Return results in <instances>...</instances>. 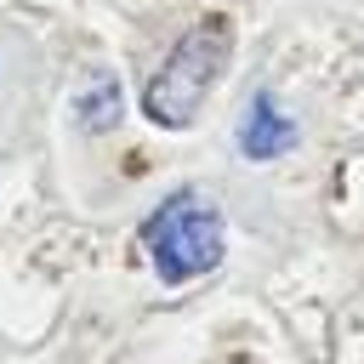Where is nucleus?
<instances>
[{
    "label": "nucleus",
    "instance_id": "f257e3e1",
    "mask_svg": "<svg viewBox=\"0 0 364 364\" xmlns=\"http://www.w3.org/2000/svg\"><path fill=\"white\" fill-rule=\"evenodd\" d=\"M228 46H233L228 23H222V17H205V23H199V28L159 63V74L148 80V91H142V114H148L154 125H165V131L188 125V119L205 108L216 74L228 68Z\"/></svg>",
    "mask_w": 364,
    "mask_h": 364
},
{
    "label": "nucleus",
    "instance_id": "f03ea898",
    "mask_svg": "<svg viewBox=\"0 0 364 364\" xmlns=\"http://www.w3.org/2000/svg\"><path fill=\"white\" fill-rule=\"evenodd\" d=\"M222 216L205 193H171L148 222H142V245L154 256V273L165 284H182V279H199L222 262Z\"/></svg>",
    "mask_w": 364,
    "mask_h": 364
},
{
    "label": "nucleus",
    "instance_id": "7ed1b4c3",
    "mask_svg": "<svg viewBox=\"0 0 364 364\" xmlns=\"http://www.w3.org/2000/svg\"><path fill=\"white\" fill-rule=\"evenodd\" d=\"M296 142V119L273 102V91H256L250 108H245V125H239V154L245 159H273Z\"/></svg>",
    "mask_w": 364,
    "mask_h": 364
},
{
    "label": "nucleus",
    "instance_id": "20e7f679",
    "mask_svg": "<svg viewBox=\"0 0 364 364\" xmlns=\"http://www.w3.org/2000/svg\"><path fill=\"white\" fill-rule=\"evenodd\" d=\"M119 114H125V91H119L114 74H97V80H85V85L74 91V119H80L85 131H114Z\"/></svg>",
    "mask_w": 364,
    "mask_h": 364
}]
</instances>
